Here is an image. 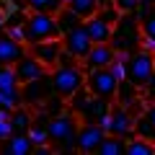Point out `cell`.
<instances>
[{
    "instance_id": "obj_24",
    "label": "cell",
    "mask_w": 155,
    "mask_h": 155,
    "mask_svg": "<svg viewBox=\"0 0 155 155\" xmlns=\"http://www.w3.org/2000/svg\"><path fill=\"white\" fill-rule=\"evenodd\" d=\"M11 122H13V129L16 132H28L34 124V114L26 109V106H16L11 111Z\"/></svg>"
},
{
    "instance_id": "obj_20",
    "label": "cell",
    "mask_w": 155,
    "mask_h": 155,
    "mask_svg": "<svg viewBox=\"0 0 155 155\" xmlns=\"http://www.w3.org/2000/svg\"><path fill=\"white\" fill-rule=\"evenodd\" d=\"M140 91H142V88H137L132 80L122 78V80H119V91H116V104H122V106H132L134 101L142 96Z\"/></svg>"
},
{
    "instance_id": "obj_28",
    "label": "cell",
    "mask_w": 155,
    "mask_h": 155,
    "mask_svg": "<svg viewBox=\"0 0 155 155\" xmlns=\"http://www.w3.org/2000/svg\"><path fill=\"white\" fill-rule=\"evenodd\" d=\"M11 111L13 109H0V145L16 132V129H13V122H11Z\"/></svg>"
},
{
    "instance_id": "obj_15",
    "label": "cell",
    "mask_w": 155,
    "mask_h": 155,
    "mask_svg": "<svg viewBox=\"0 0 155 155\" xmlns=\"http://www.w3.org/2000/svg\"><path fill=\"white\" fill-rule=\"evenodd\" d=\"M0 91L11 98L13 109L23 104L21 83H18V75H16V67H13V65H0Z\"/></svg>"
},
{
    "instance_id": "obj_32",
    "label": "cell",
    "mask_w": 155,
    "mask_h": 155,
    "mask_svg": "<svg viewBox=\"0 0 155 155\" xmlns=\"http://www.w3.org/2000/svg\"><path fill=\"white\" fill-rule=\"evenodd\" d=\"M142 93H145V101H155V72L150 78V83L142 88Z\"/></svg>"
},
{
    "instance_id": "obj_36",
    "label": "cell",
    "mask_w": 155,
    "mask_h": 155,
    "mask_svg": "<svg viewBox=\"0 0 155 155\" xmlns=\"http://www.w3.org/2000/svg\"><path fill=\"white\" fill-rule=\"evenodd\" d=\"M3 26H5V13L0 11V31H3Z\"/></svg>"
},
{
    "instance_id": "obj_2",
    "label": "cell",
    "mask_w": 155,
    "mask_h": 155,
    "mask_svg": "<svg viewBox=\"0 0 155 155\" xmlns=\"http://www.w3.org/2000/svg\"><path fill=\"white\" fill-rule=\"evenodd\" d=\"M111 47L119 54H132L142 47V28H140L137 13H122L111 31Z\"/></svg>"
},
{
    "instance_id": "obj_14",
    "label": "cell",
    "mask_w": 155,
    "mask_h": 155,
    "mask_svg": "<svg viewBox=\"0 0 155 155\" xmlns=\"http://www.w3.org/2000/svg\"><path fill=\"white\" fill-rule=\"evenodd\" d=\"M116 54L119 52L111 47V41H104V44H93L88 52V57H85L80 65L85 67V70H96V67H111V62L116 60Z\"/></svg>"
},
{
    "instance_id": "obj_17",
    "label": "cell",
    "mask_w": 155,
    "mask_h": 155,
    "mask_svg": "<svg viewBox=\"0 0 155 155\" xmlns=\"http://www.w3.org/2000/svg\"><path fill=\"white\" fill-rule=\"evenodd\" d=\"M134 134L142 137V140L155 142V101H147L142 114L134 119Z\"/></svg>"
},
{
    "instance_id": "obj_25",
    "label": "cell",
    "mask_w": 155,
    "mask_h": 155,
    "mask_svg": "<svg viewBox=\"0 0 155 155\" xmlns=\"http://www.w3.org/2000/svg\"><path fill=\"white\" fill-rule=\"evenodd\" d=\"M23 5L28 11H36V13H54L65 5V0H23Z\"/></svg>"
},
{
    "instance_id": "obj_30",
    "label": "cell",
    "mask_w": 155,
    "mask_h": 155,
    "mask_svg": "<svg viewBox=\"0 0 155 155\" xmlns=\"http://www.w3.org/2000/svg\"><path fill=\"white\" fill-rule=\"evenodd\" d=\"M114 5L122 13H137L140 11V0H114Z\"/></svg>"
},
{
    "instance_id": "obj_37",
    "label": "cell",
    "mask_w": 155,
    "mask_h": 155,
    "mask_svg": "<svg viewBox=\"0 0 155 155\" xmlns=\"http://www.w3.org/2000/svg\"><path fill=\"white\" fill-rule=\"evenodd\" d=\"M8 3H13V0H8Z\"/></svg>"
},
{
    "instance_id": "obj_18",
    "label": "cell",
    "mask_w": 155,
    "mask_h": 155,
    "mask_svg": "<svg viewBox=\"0 0 155 155\" xmlns=\"http://www.w3.org/2000/svg\"><path fill=\"white\" fill-rule=\"evenodd\" d=\"M36 150V145H34V140L28 137V132H13L11 137L3 142V153L8 155H28Z\"/></svg>"
},
{
    "instance_id": "obj_22",
    "label": "cell",
    "mask_w": 155,
    "mask_h": 155,
    "mask_svg": "<svg viewBox=\"0 0 155 155\" xmlns=\"http://www.w3.org/2000/svg\"><path fill=\"white\" fill-rule=\"evenodd\" d=\"M98 153L101 155H127V140L119 137V134H106Z\"/></svg>"
},
{
    "instance_id": "obj_1",
    "label": "cell",
    "mask_w": 155,
    "mask_h": 155,
    "mask_svg": "<svg viewBox=\"0 0 155 155\" xmlns=\"http://www.w3.org/2000/svg\"><path fill=\"white\" fill-rule=\"evenodd\" d=\"M80 116L72 109L60 111V114L49 116L47 122V132H49V145L60 153H70L75 150V140H78V129H80Z\"/></svg>"
},
{
    "instance_id": "obj_6",
    "label": "cell",
    "mask_w": 155,
    "mask_h": 155,
    "mask_svg": "<svg viewBox=\"0 0 155 155\" xmlns=\"http://www.w3.org/2000/svg\"><path fill=\"white\" fill-rule=\"evenodd\" d=\"M70 109L80 116V122H101V119L109 114L111 104L104 101V98H96L88 88H80L70 98Z\"/></svg>"
},
{
    "instance_id": "obj_7",
    "label": "cell",
    "mask_w": 155,
    "mask_h": 155,
    "mask_svg": "<svg viewBox=\"0 0 155 155\" xmlns=\"http://www.w3.org/2000/svg\"><path fill=\"white\" fill-rule=\"evenodd\" d=\"M155 72V54L145 47H140L137 52L127 54V80H132L137 88H145L150 83V78Z\"/></svg>"
},
{
    "instance_id": "obj_11",
    "label": "cell",
    "mask_w": 155,
    "mask_h": 155,
    "mask_svg": "<svg viewBox=\"0 0 155 155\" xmlns=\"http://www.w3.org/2000/svg\"><path fill=\"white\" fill-rule=\"evenodd\" d=\"M28 52H31L36 60H41L49 70H54L60 65V57L65 52V44H62V36L60 39H47V41H36V44H28Z\"/></svg>"
},
{
    "instance_id": "obj_10",
    "label": "cell",
    "mask_w": 155,
    "mask_h": 155,
    "mask_svg": "<svg viewBox=\"0 0 155 155\" xmlns=\"http://www.w3.org/2000/svg\"><path fill=\"white\" fill-rule=\"evenodd\" d=\"M62 44H65V49L70 52V54L75 57V60H80V62H83L85 57H88L91 47H93V39L88 36V31H85V26L80 23L78 28H72V31L62 34Z\"/></svg>"
},
{
    "instance_id": "obj_8",
    "label": "cell",
    "mask_w": 155,
    "mask_h": 155,
    "mask_svg": "<svg viewBox=\"0 0 155 155\" xmlns=\"http://www.w3.org/2000/svg\"><path fill=\"white\" fill-rule=\"evenodd\" d=\"M98 124H101V127H104L109 134H119V137H124V140L137 137V134H134V116L129 114V109H127V106L116 104V101L111 104L109 114H106Z\"/></svg>"
},
{
    "instance_id": "obj_26",
    "label": "cell",
    "mask_w": 155,
    "mask_h": 155,
    "mask_svg": "<svg viewBox=\"0 0 155 155\" xmlns=\"http://www.w3.org/2000/svg\"><path fill=\"white\" fill-rule=\"evenodd\" d=\"M67 8H72V11L78 13V16L83 18H91V16H96V13H98V0H70V3H67Z\"/></svg>"
},
{
    "instance_id": "obj_16",
    "label": "cell",
    "mask_w": 155,
    "mask_h": 155,
    "mask_svg": "<svg viewBox=\"0 0 155 155\" xmlns=\"http://www.w3.org/2000/svg\"><path fill=\"white\" fill-rule=\"evenodd\" d=\"M26 47L28 44L13 39L8 31H0V65H16L23 54H28Z\"/></svg>"
},
{
    "instance_id": "obj_3",
    "label": "cell",
    "mask_w": 155,
    "mask_h": 155,
    "mask_svg": "<svg viewBox=\"0 0 155 155\" xmlns=\"http://www.w3.org/2000/svg\"><path fill=\"white\" fill-rule=\"evenodd\" d=\"M52 88L57 96H62L65 101H70L80 88H85V67L72 62V65H57L54 70H49Z\"/></svg>"
},
{
    "instance_id": "obj_19",
    "label": "cell",
    "mask_w": 155,
    "mask_h": 155,
    "mask_svg": "<svg viewBox=\"0 0 155 155\" xmlns=\"http://www.w3.org/2000/svg\"><path fill=\"white\" fill-rule=\"evenodd\" d=\"M85 31H88V36L93 39V44H104V41H111V31H114V26L111 23H106L104 18L98 16H91L83 21Z\"/></svg>"
},
{
    "instance_id": "obj_4",
    "label": "cell",
    "mask_w": 155,
    "mask_h": 155,
    "mask_svg": "<svg viewBox=\"0 0 155 155\" xmlns=\"http://www.w3.org/2000/svg\"><path fill=\"white\" fill-rule=\"evenodd\" d=\"M119 80L122 78L116 75L111 67H96V70H85V88L96 96V98H104L109 104L116 101V91H119Z\"/></svg>"
},
{
    "instance_id": "obj_29",
    "label": "cell",
    "mask_w": 155,
    "mask_h": 155,
    "mask_svg": "<svg viewBox=\"0 0 155 155\" xmlns=\"http://www.w3.org/2000/svg\"><path fill=\"white\" fill-rule=\"evenodd\" d=\"M96 16H98V18H104L106 23H111V26H114V23L119 21V18H122V11H119L116 5H106V8H98V13H96Z\"/></svg>"
},
{
    "instance_id": "obj_21",
    "label": "cell",
    "mask_w": 155,
    "mask_h": 155,
    "mask_svg": "<svg viewBox=\"0 0 155 155\" xmlns=\"http://www.w3.org/2000/svg\"><path fill=\"white\" fill-rule=\"evenodd\" d=\"M137 18H140V28H142V39L155 41V8H140Z\"/></svg>"
},
{
    "instance_id": "obj_23",
    "label": "cell",
    "mask_w": 155,
    "mask_h": 155,
    "mask_svg": "<svg viewBox=\"0 0 155 155\" xmlns=\"http://www.w3.org/2000/svg\"><path fill=\"white\" fill-rule=\"evenodd\" d=\"M57 23H60V31H62V34H67V31H72V28L80 26V23H83V18L78 16L72 8L62 5L60 11H57Z\"/></svg>"
},
{
    "instance_id": "obj_5",
    "label": "cell",
    "mask_w": 155,
    "mask_h": 155,
    "mask_svg": "<svg viewBox=\"0 0 155 155\" xmlns=\"http://www.w3.org/2000/svg\"><path fill=\"white\" fill-rule=\"evenodd\" d=\"M26 44H36V41H47V39H60V23H57L54 13H36L31 11L26 16Z\"/></svg>"
},
{
    "instance_id": "obj_9",
    "label": "cell",
    "mask_w": 155,
    "mask_h": 155,
    "mask_svg": "<svg viewBox=\"0 0 155 155\" xmlns=\"http://www.w3.org/2000/svg\"><path fill=\"white\" fill-rule=\"evenodd\" d=\"M106 129L101 127L98 122H80V129H78V140H75V150L78 153H98L101 142L106 140Z\"/></svg>"
},
{
    "instance_id": "obj_12",
    "label": "cell",
    "mask_w": 155,
    "mask_h": 155,
    "mask_svg": "<svg viewBox=\"0 0 155 155\" xmlns=\"http://www.w3.org/2000/svg\"><path fill=\"white\" fill-rule=\"evenodd\" d=\"M13 67H16V75H18V83H21V85L31 83V80H39V78H44L47 72H49V67H47L41 60H36L31 52L23 54Z\"/></svg>"
},
{
    "instance_id": "obj_33",
    "label": "cell",
    "mask_w": 155,
    "mask_h": 155,
    "mask_svg": "<svg viewBox=\"0 0 155 155\" xmlns=\"http://www.w3.org/2000/svg\"><path fill=\"white\" fill-rule=\"evenodd\" d=\"M0 109H13V104H11V98H8L3 91H0Z\"/></svg>"
},
{
    "instance_id": "obj_34",
    "label": "cell",
    "mask_w": 155,
    "mask_h": 155,
    "mask_svg": "<svg viewBox=\"0 0 155 155\" xmlns=\"http://www.w3.org/2000/svg\"><path fill=\"white\" fill-rule=\"evenodd\" d=\"M140 8H155V0H140Z\"/></svg>"
},
{
    "instance_id": "obj_13",
    "label": "cell",
    "mask_w": 155,
    "mask_h": 155,
    "mask_svg": "<svg viewBox=\"0 0 155 155\" xmlns=\"http://www.w3.org/2000/svg\"><path fill=\"white\" fill-rule=\"evenodd\" d=\"M49 93H54L49 72H47L44 78H39V80H31V83L21 85V96H23V101H26V104H34V106H39V104H47Z\"/></svg>"
},
{
    "instance_id": "obj_31",
    "label": "cell",
    "mask_w": 155,
    "mask_h": 155,
    "mask_svg": "<svg viewBox=\"0 0 155 155\" xmlns=\"http://www.w3.org/2000/svg\"><path fill=\"white\" fill-rule=\"evenodd\" d=\"M5 31L11 34L13 39H18V41H23V44H26V26H23V23H16V26H8Z\"/></svg>"
},
{
    "instance_id": "obj_27",
    "label": "cell",
    "mask_w": 155,
    "mask_h": 155,
    "mask_svg": "<svg viewBox=\"0 0 155 155\" xmlns=\"http://www.w3.org/2000/svg\"><path fill=\"white\" fill-rule=\"evenodd\" d=\"M155 153V142L142 137H132L127 140V155H153Z\"/></svg>"
},
{
    "instance_id": "obj_35",
    "label": "cell",
    "mask_w": 155,
    "mask_h": 155,
    "mask_svg": "<svg viewBox=\"0 0 155 155\" xmlns=\"http://www.w3.org/2000/svg\"><path fill=\"white\" fill-rule=\"evenodd\" d=\"M98 5H101V8H106V5H114V0H98Z\"/></svg>"
}]
</instances>
